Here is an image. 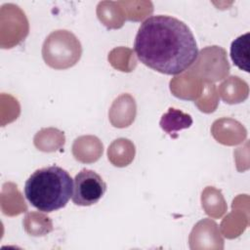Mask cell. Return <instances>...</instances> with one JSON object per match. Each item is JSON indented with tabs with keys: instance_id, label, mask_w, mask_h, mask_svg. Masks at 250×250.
<instances>
[{
	"instance_id": "1",
	"label": "cell",
	"mask_w": 250,
	"mask_h": 250,
	"mask_svg": "<svg viewBox=\"0 0 250 250\" xmlns=\"http://www.w3.org/2000/svg\"><path fill=\"white\" fill-rule=\"evenodd\" d=\"M134 49L141 62L167 75L184 72L198 57L190 28L179 19L166 15L151 16L141 23Z\"/></svg>"
},
{
	"instance_id": "4",
	"label": "cell",
	"mask_w": 250,
	"mask_h": 250,
	"mask_svg": "<svg viewBox=\"0 0 250 250\" xmlns=\"http://www.w3.org/2000/svg\"><path fill=\"white\" fill-rule=\"evenodd\" d=\"M192 124L190 115L170 107L168 112L163 114L160 120V127L173 137L176 132L188 128Z\"/></svg>"
},
{
	"instance_id": "5",
	"label": "cell",
	"mask_w": 250,
	"mask_h": 250,
	"mask_svg": "<svg viewBox=\"0 0 250 250\" xmlns=\"http://www.w3.org/2000/svg\"><path fill=\"white\" fill-rule=\"evenodd\" d=\"M249 32L240 35L230 45L232 62L239 69L246 72H249Z\"/></svg>"
},
{
	"instance_id": "2",
	"label": "cell",
	"mask_w": 250,
	"mask_h": 250,
	"mask_svg": "<svg viewBox=\"0 0 250 250\" xmlns=\"http://www.w3.org/2000/svg\"><path fill=\"white\" fill-rule=\"evenodd\" d=\"M23 191L33 207L50 213L63 208L71 198L73 180L66 170L52 165L33 172L26 180Z\"/></svg>"
},
{
	"instance_id": "3",
	"label": "cell",
	"mask_w": 250,
	"mask_h": 250,
	"mask_svg": "<svg viewBox=\"0 0 250 250\" xmlns=\"http://www.w3.org/2000/svg\"><path fill=\"white\" fill-rule=\"evenodd\" d=\"M106 191V184L102 177L90 169H82L73 180L72 202L79 206L96 204Z\"/></svg>"
}]
</instances>
